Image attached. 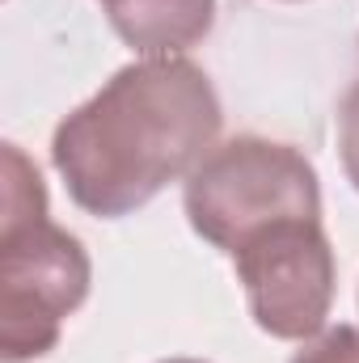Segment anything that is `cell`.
I'll return each instance as SVG.
<instances>
[{
    "label": "cell",
    "instance_id": "1",
    "mask_svg": "<svg viewBox=\"0 0 359 363\" xmlns=\"http://www.w3.org/2000/svg\"><path fill=\"white\" fill-rule=\"evenodd\" d=\"M220 127V97L199 64L136 60L55 127L51 165L81 211L118 220L190 178Z\"/></svg>",
    "mask_w": 359,
    "mask_h": 363
},
{
    "label": "cell",
    "instance_id": "2",
    "mask_svg": "<svg viewBox=\"0 0 359 363\" xmlns=\"http://www.w3.org/2000/svg\"><path fill=\"white\" fill-rule=\"evenodd\" d=\"M182 207L190 228L233 254L283 220H321V186L313 161L279 140L237 135L216 144L186 178Z\"/></svg>",
    "mask_w": 359,
    "mask_h": 363
},
{
    "label": "cell",
    "instance_id": "3",
    "mask_svg": "<svg viewBox=\"0 0 359 363\" xmlns=\"http://www.w3.org/2000/svg\"><path fill=\"white\" fill-rule=\"evenodd\" d=\"M93 267L85 245L47 220L0 228V359L30 363L55 351L64 321L85 304Z\"/></svg>",
    "mask_w": 359,
    "mask_h": 363
},
{
    "label": "cell",
    "instance_id": "4",
    "mask_svg": "<svg viewBox=\"0 0 359 363\" xmlns=\"http://www.w3.org/2000/svg\"><path fill=\"white\" fill-rule=\"evenodd\" d=\"M254 325L279 342H309L334 308V250L321 220L270 224L233 254Z\"/></svg>",
    "mask_w": 359,
    "mask_h": 363
},
{
    "label": "cell",
    "instance_id": "5",
    "mask_svg": "<svg viewBox=\"0 0 359 363\" xmlns=\"http://www.w3.org/2000/svg\"><path fill=\"white\" fill-rule=\"evenodd\" d=\"M101 9L140 60L186 55L216 26V0H101Z\"/></svg>",
    "mask_w": 359,
    "mask_h": 363
},
{
    "label": "cell",
    "instance_id": "6",
    "mask_svg": "<svg viewBox=\"0 0 359 363\" xmlns=\"http://www.w3.org/2000/svg\"><path fill=\"white\" fill-rule=\"evenodd\" d=\"M292 363H359V325H330L300 342Z\"/></svg>",
    "mask_w": 359,
    "mask_h": 363
},
{
    "label": "cell",
    "instance_id": "7",
    "mask_svg": "<svg viewBox=\"0 0 359 363\" xmlns=\"http://www.w3.org/2000/svg\"><path fill=\"white\" fill-rule=\"evenodd\" d=\"M338 157H343V174L359 190V81L347 89L338 106Z\"/></svg>",
    "mask_w": 359,
    "mask_h": 363
},
{
    "label": "cell",
    "instance_id": "8",
    "mask_svg": "<svg viewBox=\"0 0 359 363\" xmlns=\"http://www.w3.org/2000/svg\"><path fill=\"white\" fill-rule=\"evenodd\" d=\"M165 363H203V359H165Z\"/></svg>",
    "mask_w": 359,
    "mask_h": 363
}]
</instances>
